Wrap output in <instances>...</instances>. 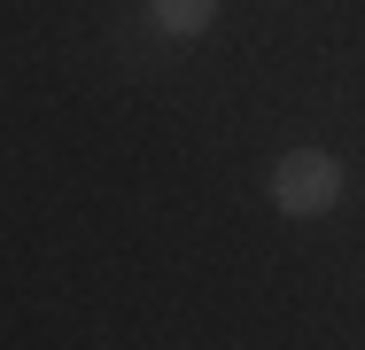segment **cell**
I'll return each instance as SVG.
<instances>
[{
  "instance_id": "obj_2",
  "label": "cell",
  "mask_w": 365,
  "mask_h": 350,
  "mask_svg": "<svg viewBox=\"0 0 365 350\" xmlns=\"http://www.w3.org/2000/svg\"><path fill=\"white\" fill-rule=\"evenodd\" d=\"M210 24H218V0H155V31H171V39H195Z\"/></svg>"
},
{
  "instance_id": "obj_1",
  "label": "cell",
  "mask_w": 365,
  "mask_h": 350,
  "mask_svg": "<svg viewBox=\"0 0 365 350\" xmlns=\"http://www.w3.org/2000/svg\"><path fill=\"white\" fill-rule=\"evenodd\" d=\"M272 203L288 210V218L334 210V203H342V164H334L327 148H288V156L272 164Z\"/></svg>"
}]
</instances>
